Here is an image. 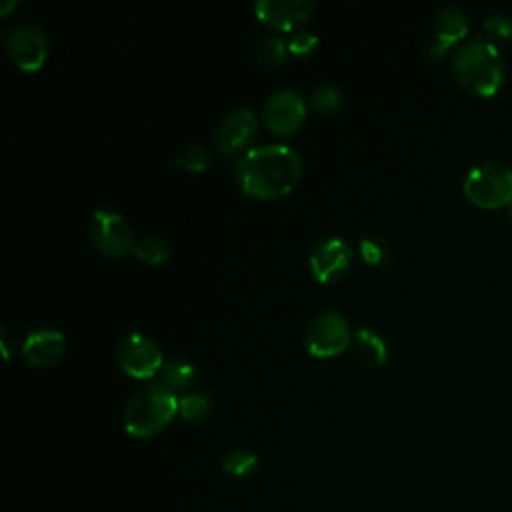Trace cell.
<instances>
[{
  "label": "cell",
  "instance_id": "6da1fadb",
  "mask_svg": "<svg viewBox=\"0 0 512 512\" xmlns=\"http://www.w3.org/2000/svg\"><path fill=\"white\" fill-rule=\"evenodd\" d=\"M238 186L254 198L272 200L290 194L302 176L300 154L282 142L248 148L234 168Z\"/></svg>",
  "mask_w": 512,
  "mask_h": 512
},
{
  "label": "cell",
  "instance_id": "7a4b0ae2",
  "mask_svg": "<svg viewBox=\"0 0 512 512\" xmlns=\"http://www.w3.org/2000/svg\"><path fill=\"white\" fill-rule=\"evenodd\" d=\"M456 80L478 96H490L498 90L504 76V60L496 44L484 34L466 36L450 56Z\"/></svg>",
  "mask_w": 512,
  "mask_h": 512
},
{
  "label": "cell",
  "instance_id": "3957f363",
  "mask_svg": "<svg viewBox=\"0 0 512 512\" xmlns=\"http://www.w3.org/2000/svg\"><path fill=\"white\" fill-rule=\"evenodd\" d=\"M176 412V392L160 380H148L128 396L122 410V424L134 438H152L172 422Z\"/></svg>",
  "mask_w": 512,
  "mask_h": 512
},
{
  "label": "cell",
  "instance_id": "277c9868",
  "mask_svg": "<svg viewBox=\"0 0 512 512\" xmlns=\"http://www.w3.org/2000/svg\"><path fill=\"white\" fill-rule=\"evenodd\" d=\"M464 194L482 208H498L512 202V170L504 162L486 160L468 170Z\"/></svg>",
  "mask_w": 512,
  "mask_h": 512
},
{
  "label": "cell",
  "instance_id": "5b68a950",
  "mask_svg": "<svg viewBox=\"0 0 512 512\" xmlns=\"http://www.w3.org/2000/svg\"><path fill=\"white\" fill-rule=\"evenodd\" d=\"M352 342L346 318L336 310L316 314L304 328V346L316 358H330L344 352Z\"/></svg>",
  "mask_w": 512,
  "mask_h": 512
},
{
  "label": "cell",
  "instance_id": "8992f818",
  "mask_svg": "<svg viewBox=\"0 0 512 512\" xmlns=\"http://www.w3.org/2000/svg\"><path fill=\"white\" fill-rule=\"evenodd\" d=\"M116 362L132 378H152L166 362L160 346L144 332H126L116 344Z\"/></svg>",
  "mask_w": 512,
  "mask_h": 512
},
{
  "label": "cell",
  "instance_id": "52a82bcc",
  "mask_svg": "<svg viewBox=\"0 0 512 512\" xmlns=\"http://www.w3.org/2000/svg\"><path fill=\"white\" fill-rule=\"evenodd\" d=\"M88 234L98 252L110 258H120L134 250V234L122 214L106 208L92 212L88 222Z\"/></svg>",
  "mask_w": 512,
  "mask_h": 512
},
{
  "label": "cell",
  "instance_id": "ba28073f",
  "mask_svg": "<svg viewBox=\"0 0 512 512\" xmlns=\"http://www.w3.org/2000/svg\"><path fill=\"white\" fill-rule=\"evenodd\" d=\"M2 42L12 62L24 72H34L46 62L48 38L38 24L20 22L4 32Z\"/></svg>",
  "mask_w": 512,
  "mask_h": 512
},
{
  "label": "cell",
  "instance_id": "9c48e42d",
  "mask_svg": "<svg viewBox=\"0 0 512 512\" xmlns=\"http://www.w3.org/2000/svg\"><path fill=\"white\" fill-rule=\"evenodd\" d=\"M308 104L304 96L294 88H278L274 90L262 108L264 124L272 134L290 136L294 134L304 118H306Z\"/></svg>",
  "mask_w": 512,
  "mask_h": 512
},
{
  "label": "cell",
  "instance_id": "30bf717a",
  "mask_svg": "<svg viewBox=\"0 0 512 512\" xmlns=\"http://www.w3.org/2000/svg\"><path fill=\"white\" fill-rule=\"evenodd\" d=\"M468 36V18L456 4H444L434 12L432 36L424 44V54L432 60H440L448 48L462 42Z\"/></svg>",
  "mask_w": 512,
  "mask_h": 512
},
{
  "label": "cell",
  "instance_id": "8fae6325",
  "mask_svg": "<svg viewBox=\"0 0 512 512\" xmlns=\"http://www.w3.org/2000/svg\"><path fill=\"white\" fill-rule=\"evenodd\" d=\"M258 132V118L248 106L228 110L214 126V142L220 152L234 154L246 148Z\"/></svg>",
  "mask_w": 512,
  "mask_h": 512
},
{
  "label": "cell",
  "instance_id": "7c38bea8",
  "mask_svg": "<svg viewBox=\"0 0 512 512\" xmlns=\"http://www.w3.org/2000/svg\"><path fill=\"white\" fill-rule=\"evenodd\" d=\"M352 256H354V250L344 238L330 236V238L320 240L312 248L308 262H310V270H312L314 278L318 282L328 284V282H334L340 276H344V272L352 264Z\"/></svg>",
  "mask_w": 512,
  "mask_h": 512
},
{
  "label": "cell",
  "instance_id": "4fadbf2b",
  "mask_svg": "<svg viewBox=\"0 0 512 512\" xmlns=\"http://www.w3.org/2000/svg\"><path fill=\"white\" fill-rule=\"evenodd\" d=\"M254 14L272 30H294L310 18L316 4L312 0H258Z\"/></svg>",
  "mask_w": 512,
  "mask_h": 512
},
{
  "label": "cell",
  "instance_id": "5bb4252c",
  "mask_svg": "<svg viewBox=\"0 0 512 512\" xmlns=\"http://www.w3.org/2000/svg\"><path fill=\"white\" fill-rule=\"evenodd\" d=\"M66 350L64 332L52 326H40L26 334L22 342V354L34 368H46L56 364Z\"/></svg>",
  "mask_w": 512,
  "mask_h": 512
},
{
  "label": "cell",
  "instance_id": "9a60e30c",
  "mask_svg": "<svg viewBox=\"0 0 512 512\" xmlns=\"http://www.w3.org/2000/svg\"><path fill=\"white\" fill-rule=\"evenodd\" d=\"M352 350H354V356L364 366H370V368H380L388 358V346L384 338L366 326H358L352 332Z\"/></svg>",
  "mask_w": 512,
  "mask_h": 512
},
{
  "label": "cell",
  "instance_id": "2e32d148",
  "mask_svg": "<svg viewBox=\"0 0 512 512\" xmlns=\"http://www.w3.org/2000/svg\"><path fill=\"white\" fill-rule=\"evenodd\" d=\"M250 56L260 66H278L288 56V42H284L278 34L272 32L260 34L250 44Z\"/></svg>",
  "mask_w": 512,
  "mask_h": 512
},
{
  "label": "cell",
  "instance_id": "e0dca14e",
  "mask_svg": "<svg viewBox=\"0 0 512 512\" xmlns=\"http://www.w3.org/2000/svg\"><path fill=\"white\" fill-rule=\"evenodd\" d=\"M196 378V368L188 360L182 358H172L166 360L158 372V380L170 388L172 392H182L186 390Z\"/></svg>",
  "mask_w": 512,
  "mask_h": 512
},
{
  "label": "cell",
  "instance_id": "ac0fdd59",
  "mask_svg": "<svg viewBox=\"0 0 512 512\" xmlns=\"http://www.w3.org/2000/svg\"><path fill=\"white\" fill-rule=\"evenodd\" d=\"M178 412L188 422H202L212 412V398L200 390L186 392L178 398Z\"/></svg>",
  "mask_w": 512,
  "mask_h": 512
},
{
  "label": "cell",
  "instance_id": "d6986e66",
  "mask_svg": "<svg viewBox=\"0 0 512 512\" xmlns=\"http://www.w3.org/2000/svg\"><path fill=\"white\" fill-rule=\"evenodd\" d=\"M134 256L150 266L162 264L168 260L170 256V246L164 238L160 236H144L134 244Z\"/></svg>",
  "mask_w": 512,
  "mask_h": 512
},
{
  "label": "cell",
  "instance_id": "ffe728a7",
  "mask_svg": "<svg viewBox=\"0 0 512 512\" xmlns=\"http://www.w3.org/2000/svg\"><path fill=\"white\" fill-rule=\"evenodd\" d=\"M222 468L236 478H246L258 470V456L250 450L234 448L222 458Z\"/></svg>",
  "mask_w": 512,
  "mask_h": 512
},
{
  "label": "cell",
  "instance_id": "44dd1931",
  "mask_svg": "<svg viewBox=\"0 0 512 512\" xmlns=\"http://www.w3.org/2000/svg\"><path fill=\"white\" fill-rule=\"evenodd\" d=\"M360 256L370 266H386L392 258L390 244L380 236H362L358 242Z\"/></svg>",
  "mask_w": 512,
  "mask_h": 512
},
{
  "label": "cell",
  "instance_id": "7402d4cb",
  "mask_svg": "<svg viewBox=\"0 0 512 512\" xmlns=\"http://www.w3.org/2000/svg\"><path fill=\"white\" fill-rule=\"evenodd\" d=\"M174 164L186 172H204L210 166V152L200 144H186L174 154Z\"/></svg>",
  "mask_w": 512,
  "mask_h": 512
},
{
  "label": "cell",
  "instance_id": "603a6c76",
  "mask_svg": "<svg viewBox=\"0 0 512 512\" xmlns=\"http://www.w3.org/2000/svg\"><path fill=\"white\" fill-rule=\"evenodd\" d=\"M308 102L316 112L330 114L342 106V92L332 84H320L310 92Z\"/></svg>",
  "mask_w": 512,
  "mask_h": 512
},
{
  "label": "cell",
  "instance_id": "cb8c5ba5",
  "mask_svg": "<svg viewBox=\"0 0 512 512\" xmlns=\"http://www.w3.org/2000/svg\"><path fill=\"white\" fill-rule=\"evenodd\" d=\"M484 36L494 40H510L512 38V16L510 14H490L482 22Z\"/></svg>",
  "mask_w": 512,
  "mask_h": 512
},
{
  "label": "cell",
  "instance_id": "d4e9b609",
  "mask_svg": "<svg viewBox=\"0 0 512 512\" xmlns=\"http://www.w3.org/2000/svg\"><path fill=\"white\" fill-rule=\"evenodd\" d=\"M318 36L310 30H296L288 38V52L294 56H308L316 50L318 46Z\"/></svg>",
  "mask_w": 512,
  "mask_h": 512
},
{
  "label": "cell",
  "instance_id": "484cf974",
  "mask_svg": "<svg viewBox=\"0 0 512 512\" xmlns=\"http://www.w3.org/2000/svg\"><path fill=\"white\" fill-rule=\"evenodd\" d=\"M10 332L6 326L0 328V344H2V352H4V358H10V352H12V346H10Z\"/></svg>",
  "mask_w": 512,
  "mask_h": 512
},
{
  "label": "cell",
  "instance_id": "4316f807",
  "mask_svg": "<svg viewBox=\"0 0 512 512\" xmlns=\"http://www.w3.org/2000/svg\"><path fill=\"white\" fill-rule=\"evenodd\" d=\"M16 6H18V0H4L2 6H0V14H2V16H8V12H10L12 8H16Z\"/></svg>",
  "mask_w": 512,
  "mask_h": 512
},
{
  "label": "cell",
  "instance_id": "83f0119b",
  "mask_svg": "<svg viewBox=\"0 0 512 512\" xmlns=\"http://www.w3.org/2000/svg\"><path fill=\"white\" fill-rule=\"evenodd\" d=\"M508 218H510V222H512V202L508 204Z\"/></svg>",
  "mask_w": 512,
  "mask_h": 512
}]
</instances>
